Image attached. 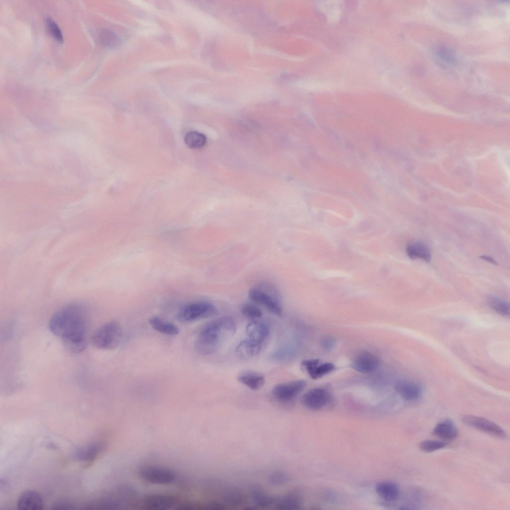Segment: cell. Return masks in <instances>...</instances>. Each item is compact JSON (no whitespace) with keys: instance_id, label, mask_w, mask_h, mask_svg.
<instances>
[{"instance_id":"cell-29","label":"cell","mask_w":510,"mask_h":510,"mask_svg":"<svg viewBox=\"0 0 510 510\" xmlns=\"http://www.w3.org/2000/svg\"><path fill=\"white\" fill-rule=\"evenodd\" d=\"M241 311L244 316L249 318H259L262 315V312L258 307L248 303H244L242 305Z\"/></svg>"},{"instance_id":"cell-30","label":"cell","mask_w":510,"mask_h":510,"mask_svg":"<svg viewBox=\"0 0 510 510\" xmlns=\"http://www.w3.org/2000/svg\"><path fill=\"white\" fill-rule=\"evenodd\" d=\"M45 22L48 30L51 35L57 41H63V35L57 24L51 18L46 17Z\"/></svg>"},{"instance_id":"cell-13","label":"cell","mask_w":510,"mask_h":510,"mask_svg":"<svg viewBox=\"0 0 510 510\" xmlns=\"http://www.w3.org/2000/svg\"><path fill=\"white\" fill-rule=\"evenodd\" d=\"M17 507L20 510H41L43 507L42 498L37 492L25 491L19 497Z\"/></svg>"},{"instance_id":"cell-21","label":"cell","mask_w":510,"mask_h":510,"mask_svg":"<svg viewBox=\"0 0 510 510\" xmlns=\"http://www.w3.org/2000/svg\"><path fill=\"white\" fill-rule=\"evenodd\" d=\"M149 323L155 331L167 335L178 334L179 330L174 324L165 321L158 316H153L149 319Z\"/></svg>"},{"instance_id":"cell-17","label":"cell","mask_w":510,"mask_h":510,"mask_svg":"<svg viewBox=\"0 0 510 510\" xmlns=\"http://www.w3.org/2000/svg\"><path fill=\"white\" fill-rule=\"evenodd\" d=\"M432 434L443 439L452 440L457 437L458 430L451 419H446L435 426L432 431Z\"/></svg>"},{"instance_id":"cell-22","label":"cell","mask_w":510,"mask_h":510,"mask_svg":"<svg viewBox=\"0 0 510 510\" xmlns=\"http://www.w3.org/2000/svg\"><path fill=\"white\" fill-rule=\"evenodd\" d=\"M488 302L491 308L497 313L509 316L510 313V305L509 302L497 296L491 295L488 297Z\"/></svg>"},{"instance_id":"cell-31","label":"cell","mask_w":510,"mask_h":510,"mask_svg":"<svg viewBox=\"0 0 510 510\" xmlns=\"http://www.w3.org/2000/svg\"><path fill=\"white\" fill-rule=\"evenodd\" d=\"M99 40L104 45L108 46H115L119 43V39L117 36L113 32L103 30L99 34Z\"/></svg>"},{"instance_id":"cell-24","label":"cell","mask_w":510,"mask_h":510,"mask_svg":"<svg viewBox=\"0 0 510 510\" xmlns=\"http://www.w3.org/2000/svg\"><path fill=\"white\" fill-rule=\"evenodd\" d=\"M185 144L191 148H199L205 145L206 143L205 135L200 132L191 131L188 132L185 137Z\"/></svg>"},{"instance_id":"cell-9","label":"cell","mask_w":510,"mask_h":510,"mask_svg":"<svg viewBox=\"0 0 510 510\" xmlns=\"http://www.w3.org/2000/svg\"><path fill=\"white\" fill-rule=\"evenodd\" d=\"M329 399L330 395L327 390L317 387L306 392L301 398V402L306 408L317 410L323 408Z\"/></svg>"},{"instance_id":"cell-20","label":"cell","mask_w":510,"mask_h":510,"mask_svg":"<svg viewBox=\"0 0 510 510\" xmlns=\"http://www.w3.org/2000/svg\"><path fill=\"white\" fill-rule=\"evenodd\" d=\"M376 491L378 495L387 502L395 501L399 495L398 486L391 482L383 481L377 484Z\"/></svg>"},{"instance_id":"cell-5","label":"cell","mask_w":510,"mask_h":510,"mask_svg":"<svg viewBox=\"0 0 510 510\" xmlns=\"http://www.w3.org/2000/svg\"><path fill=\"white\" fill-rule=\"evenodd\" d=\"M462 420L466 425L492 436L505 439L507 437L505 431L499 425L486 418L473 415H465Z\"/></svg>"},{"instance_id":"cell-35","label":"cell","mask_w":510,"mask_h":510,"mask_svg":"<svg viewBox=\"0 0 510 510\" xmlns=\"http://www.w3.org/2000/svg\"><path fill=\"white\" fill-rule=\"evenodd\" d=\"M481 258L489 262L495 264H497V262L496 261V260L491 256L488 255H482L481 256Z\"/></svg>"},{"instance_id":"cell-12","label":"cell","mask_w":510,"mask_h":510,"mask_svg":"<svg viewBox=\"0 0 510 510\" xmlns=\"http://www.w3.org/2000/svg\"><path fill=\"white\" fill-rule=\"evenodd\" d=\"M302 366L309 376L313 380L320 378L331 373L335 369V365L330 363H320L319 359L303 360Z\"/></svg>"},{"instance_id":"cell-33","label":"cell","mask_w":510,"mask_h":510,"mask_svg":"<svg viewBox=\"0 0 510 510\" xmlns=\"http://www.w3.org/2000/svg\"><path fill=\"white\" fill-rule=\"evenodd\" d=\"M270 479L273 484L280 485L285 481L286 477L283 473L277 472L273 474Z\"/></svg>"},{"instance_id":"cell-26","label":"cell","mask_w":510,"mask_h":510,"mask_svg":"<svg viewBox=\"0 0 510 510\" xmlns=\"http://www.w3.org/2000/svg\"><path fill=\"white\" fill-rule=\"evenodd\" d=\"M447 445L445 441L425 440L420 442V449L423 452L430 453L444 448Z\"/></svg>"},{"instance_id":"cell-27","label":"cell","mask_w":510,"mask_h":510,"mask_svg":"<svg viewBox=\"0 0 510 510\" xmlns=\"http://www.w3.org/2000/svg\"><path fill=\"white\" fill-rule=\"evenodd\" d=\"M252 491V498L254 502L261 507H267L272 503V499L264 492L259 488H255Z\"/></svg>"},{"instance_id":"cell-6","label":"cell","mask_w":510,"mask_h":510,"mask_svg":"<svg viewBox=\"0 0 510 510\" xmlns=\"http://www.w3.org/2000/svg\"><path fill=\"white\" fill-rule=\"evenodd\" d=\"M306 382L299 380L277 384L272 389L274 398L281 402H289L295 398L305 388Z\"/></svg>"},{"instance_id":"cell-15","label":"cell","mask_w":510,"mask_h":510,"mask_svg":"<svg viewBox=\"0 0 510 510\" xmlns=\"http://www.w3.org/2000/svg\"><path fill=\"white\" fill-rule=\"evenodd\" d=\"M262 343L250 338L241 341L236 349L238 357L243 359H249L256 356L261 350Z\"/></svg>"},{"instance_id":"cell-28","label":"cell","mask_w":510,"mask_h":510,"mask_svg":"<svg viewBox=\"0 0 510 510\" xmlns=\"http://www.w3.org/2000/svg\"><path fill=\"white\" fill-rule=\"evenodd\" d=\"M255 287L281 301V294L278 288L274 284L267 281H262L258 283Z\"/></svg>"},{"instance_id":"cell-7","label":"cell","mask_w":510,"mask_h":510,"mask_svg":"<svg viewBox=\"0 0 510 510\" xmlns=\"http://www.w3.org/2000/svg\"><path fill=\"white\" fill-rule=\"evenodd\" d=\"M139 475L146 482L159 485L169 484L175 479V474L171 470L154 466L142 467L139 470Z\"/></svg>"},{"instance_id":"cell-2","label":"cell","mask_w":510,"mask_h":510,"mask_svg":"<svg viewBox=\"0 0 510 510\" xmlns=\"http://www.w3.org/2000/svg\"><path fill=\"white\" fill-rule=\"evenodd\" d=\"M236 330L235 322L231 317L224 316L212 320L199 332L195 342V349L202 355L212 354L235 333Z\"/></svg>"},{"instance_id":"cell-25","label":"cell","mask_w":510,"mask_h":510,"mask_svg":"<svg viewBox=\"0 0 510 510\" xmlns=\"http://www.w3.org/2000/svg\"><path fill=\"white\" fill-rule=\"evenodd\" d=\"M103 445L101 443H95L78 451L76 455L79 459L91 460L94 459L102 450Z\"/></svg>"},{"instance_id":"cell-32","label":"cell","mask_w":510,"mask_h":510,"mask_svg":"<svg viewBox=\"0 0 510 510\" xmlns=\"http://www.w3.org/2000/svg\"><path fill=\"white\" fill-rule=\"evenodd\" d=\"M336 340L333 337L329 336H325L322 337L320 341L321 347L327 351L333 349L336 345Z\"/></svg>"},{"instance_id":"cell-8","label":"cell","mask_w":510,"mask_h":510,"mask_svg":"<svg viewBox=\"0 0 510 510\" xmlns=\"http://www.w3.org/2000/svg\"><path fill=\"white\" fill-rule=\"evenodd\" d=\"M249 297L251 301L264 306L274 315L278 316L282 315L281 301L264 291L255 287L249 291Z\"/></svg>"},{"instance_id":"cell-14","label":"cell","mask_w":510,"mask_h":510,"mask_svg":"<svg viewBox=\"0 0 510 510\" xmlns=\"http://www.w3.org/2000/svg\"><path fill=\"white\" fill-rule=\"evenodd\" d=\"M394 388L402 398L407 400L417 399L421 392V387L417 383L408 381L397 382Z\"/></svg>"},{"instance_id":"cell-4","label":"cell","mask_w":510,"mask_h":510,"mask_svg":"<svg viewBox=\"0 0 510 510\" xmlns=\"http://www.w3.org/2000/svg\"><path fill=\"white\" fill-rule=\"evenodd\" d=\"M217 314V309L212 303L207 301H196L182 306L177 313V318L181 322L189 323Z\"/></svg>"},{"instance_id":"cell-16","label":"cell","mask_w":510,"mask_h":510,"mask_svg":"<svg viewBox=\"0 0 510 510\" xmlns=\"http://www.w3.org/2000/svg\"><path fill=\"white\" fill-rule=\"evenodd\" d=\"M408 256L412 259H421L429 262L431 259L430 251L427 246L419 241H414L408 244L406 249Z\"/></svg>"},{"instance_id":"cell-1","label":"cell","mask_w":510,"mask_h":510,"mask_svg":"<svg viewBox=\"0 0 510 510\" xmlns=\"http://www.w3.org/2000/svg\"><path fill=\"white\" fill-rule=\"evenodd\" d=\"M49 328L54 335L60 338L68 351L74 354L82 352L87 345L86 308L79 303L62 307L51 317Z\"/></svg>"},{"instance_id":"cell-23","label":"cell","mask_w":510,"mask_h":510,"mask_svg":"<svg viewBox=\"0 0 510 510\" xmlns=\"http://www.w3.org/2000/svg\"><path fill=\"white\" fill-rule=\"evenodd\" d=\"M300 505L299 497L294 493H290L280 498L276 502V507L281 510H294Z\"/></svg>"},{"instance_id":"cell-19","label":"cell","mask_w":510,"mask_h":510,"mask_svg":"<svg viewBox=\"0 0 510 510\" xmlns=\"http://www.w3.org/2000/svg\"><path fill=\"white\" fill-rule=\"evenodd\" d=\"M246 333L250 339L262 343L269 335V328L265 324L254 322L248 324Z\"/></svg>"},{"instance_id":"cell-11","label":"cell","mask_w":510,"mask_h":510,"mask_svg":"<svg viewBox=\"0 0 510 510\" xmlns=\"http://www.w3.org/2000/svg\"><path fill=\"white\" fill-rule=\"evenodd\" d=\"M379 363V359L376 356L368 352H364L357 355L351 367L358 372L366 373L376 370Z\"/></svg>"},{"instance_id":"cell-3","label":"cell","mask_w":510,"mask_h":510,"mask_svg":"<svg viewBox=\"0 0 510 510\" xmlns=\"http://www.w3.org/2000/svg\"><path fill=\"white\" fill-rule=\"evenodd\" d=\"M122 335L121 325L115 321H111L95 330L91 337V341L97 349L113 350L120 344Z\"/></svg>"},{"instance_id":"cell-10","label":"cell","mask_w":510,"mask_h":510,"mask_svg":"<svg viewBox=\"0 0 510 510\" xmlns=\"http://www.w3.org/2000/svg\"><path fill=\"white\" fill-rule=\"evenodd\" d=\"M177 503V499L172 495L153 494L145 497L143 505L148 510H167L176 506Z\"/></svg>"},{"instance_id":"cell-34","label":"cell","mask_w":510,"mask_h":510,"mask_svg":"<svg viewBox=\"0 0 510 510\" xmlns=\"http://www.w3.org/2000/svg\"><path fill=\"white\" fill-rule=\"evenodd\" d=\"M52 510H73L74 509L73 506L65 502H56L52 505Z\"/></svg>"},{"instance_id":"cell-18","label":"cell","mask_w":510,"mask_h":510,"mask_svg":"<svg viewBox=\"0 0 510 510\" xmlns=\"http://www.w3.org/2000/svg\"><path fill=\"white\" fill-rule=\"evenodd\" d=\"M238 380L253 390L259 389L265 383L264 378L261 374L252 371L240 374L238 377Z\"/></svg>"}]
</instances>
